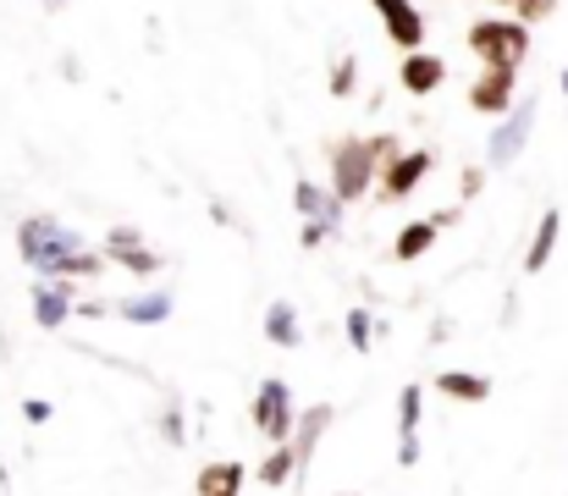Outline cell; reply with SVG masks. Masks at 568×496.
I'll return each instance as SVG.
<instances>
[{"instance_id":"6da1fadb","label":"cell","mask_w":568,"mask_h":496,"mask_svg":"<svg viewBox=\"0 0 568 496\" xmlns=\"http://www.w3.org/2000/svg\"><path fill=\"white\" fill-rule=\"evenodd\" d=\"M18 254L23 265H34L45 282L51 276H95L100 271V254H84V238L67 232L56 216H29L18 227Z\"/></svg>"},{"instance_id":"7a4b0ae2","label":"cell","mask_w":568,"mask_h":496,"mask_svg":"<svg viewBox=\"0 0 568 496\" xmlns=\"http://www.w3.org/2000/svg\"><path fill=\"white\" fill-rule=\"evenodd\" d=\"M469 51L485 62V73H518V62L529 56V29L485 18V23L469 29Z\"/></svg>"},{"instance_id":"3957f363","label":"cell","mask_w":568,"mask_h":496,"mask_svg":"<svg viewBox=\"0 0 568 496\" xmlns=\"http://www.w3.org/2000/svg\"><path fill=\"white\" fill-rule=\"evenodd\" d=\"M375 183V161H370V144L364 139H342L337 150H331V199L337 205H348V199H359L364 188Z\"/></svg>"},{"instance_id":"277c9868","label":"cell","mask_w":568,"mask_h":496,"mask_svg":"<svg viewBox=\"0 0 568 496\" xmlns=\"http://www.w3.org/2000/svg\"><path fill=\"white\" fill-rule=\"evenodd\" d=\"M254 430L260 436H271L276 447H287V436H293V419H298V408H293V392H287V381H260V392H254Z\"/></svg>"},{"instance_id":"5b68a950","label":"cell","mask_w":568,"mask_h":496,"mask_svg":"<svg viewBox=\"0 0 568 496\" xmlns=\"http://www.w3.org/2000/svg\"><path fill=\"white\" fill-rule=\"evenodd\" d=\"M529 128H535V100L507 106V122H502V128L491 133V144H485L491 166H513V161L524 155V144H529Z\"/></svg>"},{"instance_id":"8992f818","label":"cell","mask_w":568,"mask_h":496,"mask_svg":"<svg viewBox=\"0 0 568 496\" xmlns=\"http://www.w3.org/2000/svg\"><path fill=\"white\" fill-rule=\"evenodd\" d=\"M331 403H315V408H304L298 419H293V436H287V452H293V491L304 485V469H309V458H315V441L326 436V425H331Z\"/></svg>"},{"instance_id":"52a82bcc","label":"cell","mask_w":568,"mask_h":496,"mask_svg":"<svg viewBox=\"0 0 568 496\" xmlns=\"http://www.w3.org/2000/svg\"><path fill=\"white\" fill-rule=\"evenodd\" d=\"M370 7L381 12V23H386V34L414 56L419 45H425V18H419V7L414 0H370Z\"/></svg>"},{"instance_id":"ba28073f","label":"cell","mask_w":568,"mask_h":496,"mask_svg":"<svg viewBox=\"0 0 568 496\" xmlns=\"http://www.w3.org/2000/svg\"><path fill=\"white\" fill-rule=\"evenodd\" d=\"M106 260L128 265L133 276H155V271H161V249H144V238H139L133 227H111V238H106Z\"/></svg>"},{"instance_id":"9c48e42d","label":"cell","mask_w":568,"mask_h":496,"mask_svg":"<svg viewBox=\"0 0 568 496\" xmlns=\"http://www.w3.org/2000/svg\"><path fill=\"white\" fill-rule=\"evenodd\" d=\"M430 166H436L430 150H403V155L381 172V188H386L392 199H408V194L419 188V177H430Z\"/></svg>"},{"instance_id":"30bf717a","label":"cell","mask_w":568,"mask_h":496,"mask_svg":"<svg viewBox=\"0 0 568 496\" xmlns=\"http://www.w3.org/2000/svg\"><path fill=\"white\" fill-rule=\"evenodd\" d=\"M419 386H403L397 392V463L414 469L419 463Z\"/></svg>"},{"instance_id":"8fae6325","label":"cell","mask_w":568,"mask_h":496,"mask_svg":"<svg viewBox=\"0 0 568 496\" xmlns=\"http://www.w3.org/2000/svg\"><path fill=\"white\" fill-rule=\"evenodd\" d=\"M293 210L309 216V227H326V232L342 227V205L326 188H315V183H293Z\"/></svg>"},{"instance_id":"7c38bea8","label":"cell","mask_w":568,"mask_h":496,"mask_svg":"<svg viewBox=\"0 0 568 496\" xmlns=\"http://www.w3.org/2000/svg\"><path fill=\"white\" fill-rule=\"evenodd\" d=\"M67 315H73V287H67L62 276L40 282V287H34V320H40L45 331H62Z\"/></svg>"},{"instance_id":"4fadbf2b","label":"cell","mask_w":568,"mask_h":496,"mask_svg":"<svg viewBox=\"0 0 568 496\" xmlns=\"http://www.w3.org/2000/svg\"><path fill=\"white\" fill-rule=\"evenodd\" d=\"M557 232H562V210L551 205V210L540 216V227H535V238H529V249H524V271H529V276H540V271L551 265V249H557Z\"/></svg>"},{"instance_id":"5bb4252c","label":"cell","mask_w":568,"mask_h":496,"mask_svg":"<svg viewBox=\"0 0 568 496\" xmlns=\"http://www.w3.org/2000/svg\"><path fill=\"white\" fill-rule=\"evenodd\" d=\"M172 293H139V298H122L117 304V320H128V326H161V320H172Z\"/></svg>"},{"instance_id":"9a60e30c","label":"cell","mask_w":568,"mask_h":496,"mask_svg":"<svg viewBox=\"0 0 568 496\" xmlns=\"http://www.w3.org/2000/svg\"><path fill=\"white\" fill-rule=\"evenodd\" d=\"M469 106L485 111V117H502L513 106V73H485L474 89H469Z\"/></svg>"},{"instance_id":"2e32d148","label":"cell","mask_w":568,"mask_h":496,"mask_svg":"<svg viewBox=\"0 0 568 496\" xmlns=\"http://www.w3.org/2000/svg\"><path fill=\"white\" fill-rule=\"evenodd\" d=\"M397 73H403V89H408V95H430V89H441V78H447L441 56H425V51H414Z\"/></svg>"},{"instance_id":"e0dca14e","label":"cell","mask_w":568,"mask_h":496,"mask_svg":"<svg viewBox=\"0 0 568 496\" xmlns=\"http://www.w3.org/2000/svg\"><path fill=\"white\" fill-rule=\"evenodd\" d=\"M265 337H271L276 348H298V342H304V326H298V309H293L287 298H276V304L265 309Z\"/></svg>"},{"instance_id":"ac0fdd59","label":"cell","mask_w":568,"mask_h":496,"mask_svg":"<svg viewBox=\"0 0 568 496\" xmlns=\"http://www.w3.org/2000/svg\"><path fill=\"white\" fill-rule=\"evenodd\" d=\"M436 392H447V397H458V403H485V397H491V381L474 375V370H441V375H436Z\"/></svg>"},{"instance_id":"d6986e66","label":"cell","mask_w":568,"mask_h":496,"mask_svg":"<svg viewBox=\"0 0 568 496\" xmlns=\"http://www.w3.org/2000/svg\"><path fill=\"white\" fill-rule=\"evenodd\" d=\"M243 480H249L243 463H210L199 469V496H243Z\"/></svg>"},{"instance_id":"ffe728a7","label":"cell","mask_w":568,"mask_h":496,"mask_svg":"<svg viewBox=\"0 0 568 496\" xmlns=\"http://www.w3.org/2000/svg\"><path fill=\"white\" fill-rule=\"evenodd\" d=\"M430 243H436V221H408V227L397 232V243H392V260L408 265V260H419Z\"/></svg>"},{"instance_id":"44dd1931","label":"cell","mask_w":568,"mask_h":496,"mask_svg":"<svg viewBox=\"0 0 568 496\" xmlns=\"http://www.w3.org/2000/svg\"><path fill=\"white\" fill-rule=\"evenodd\" d=\"M348 348H353V353H370V348H375V320H370V309H348Z\"/></svg>"},{"instance_id":"7402d4cb","label":"cell","mask_w":568,"mask_h":496,"mask_svg":"<svg viewBox=\"0 0 568 496\" xmlns=\"http://www.w3.org/2000/svg\"><path fill=\"white\" fill-rule=\"evenodd\" d=\"M287 480H293V452L276 447V452L265 458V469H260V485H287Z\"/></svg>"},{"instance_id":"603a6c76","label":"cell","mask_w":568,"mask_h":496,"mask_svg":"<svg viewBox=\"0 0 568 496\" xmlns=\"http://www.w3.org/2000/svg\"><path fill=\"white\" fill-rule=\"evenodd\" d=\"M353 84H359V62H353V56H342V62L331 67V95H337V100H348V95H353Z\"/></svg>"},{"instance_id":"cb8c5ba5","label":"cell","mask_w":568,"mask_h":496,"mask_svg":"<svg viewBox=\"0 0 568 496\" xmlns=\"http://www.w3.org/2000/svg\"><path fill=\"white\" fill-rule=\"evenodd\" d=\"M364 144H370V161H375V172H386V166L403 155V144H397L392 133H381V139H364Z\"/></svg>"},{"instance_id":"d4e9b609","label":"cell","mask_w":568,"mask_h":496,"mask_svg":"<svg viewBox=\"0 0 568 496\" xmlns=\"http://www.w3.org/2000/svg\"><path fill=\"white\" fill-rule=\"evenodd\" d=\"M551 7H557V0H513V12H518L513 23H518V29H529V23H540Z\"/></svg>"},{"instance_id":"484cf974","label":"cell","mask_w":568,"mask_h":496,"mask_svg":"<svg viewBox=\"0 0 568 496\" xmlns=\"http://www.w3.org/2000/svg\"><path fill=\"white\" fill-rule=\"evenodd\" d=\"M161 436H166L172 447H183V414H177V408H166V419H161Z\"/></svg>"},{"instance_id":"4316f807","label":"cell","mask_w":568,"mask_h":496,"mask_svg":"<svg viewBox=\"0 0 568 496\" xmlns=\"http://www.w3.org/2000/svg\"><path fill=\"white\" fill-rule=\"evenodd\" d=\"M458 188H463V199H474V194L485 188V172H480V166H469V172L458 177Z\"/></svg>"},{"instance_id":"83f0119b","label":"cell","mask_w":568,"mask_h":496,"mask_svg":"<svg viewBox=\"0 0 568 496\" xmlns=\"http://www.w3.org/2000/svg\"><path fill=\"white\" fill-rule=\"evenodd\" d=\"M23 414H29V419H34V425H45V419H51V414H56V408H51V403H45V397H29V403H23Z\"/></svg>"},{"instance_id":"f1b7e54d","label":"cell","mask_w":568,"mask_h":496,"mask_svg":"<svg viewBox=\"0 0 568 496\" xmlns=\"http://www.w3.org/2000/svg\"><path fill=\"white\" fill-rule=\"evenodd\" d=\"M326 238H331V232H326V227H304V249H320V243H326Z\"/></svg>"},{"instance_id":"f546056e","label":"cell","mask_w":568,"mask_h":496,"mask_svg":"<svg viewBox=\"0 0 568 496\" xmlns=\"http://www.w3.org/2000/svg\"><path fill=\"white\" fill-rule=\"evenodd\" d=\"M557 89H562V95H568V67H562V73H557Z\"/></svg>"},{"instance_id":"4dcf8cb0","label":"cell","mask_w":568,"mask_h":496,"mask_svg":"<svg viewBox=\"0 0 568 496\" xmlns=\"http://www.w3.org/2000/svg\"><path fill=\"white\" fill-rule=\"evenodd\" d=\"M45 7H67V0H45Z\"/></svg>"},{"instance_id":"1f68e13d","label":"cell","mask_w":568,"mask_h":496,"mask_svg":"<svg viewBox=\"0 0 568 496\" xmlns=\"http://www.w3.org/2000/svg\"><path fill=\"white\" fill-rule=\"evenodd\" d=\"M0 485H7V463H0Z\"/></svg>"},{"instance_id":"d6a6232c","label":"cell","mask_w":568,"mask_h":496,"mask_svg":"<svg viewBox=\"0 0 568 496\" xmlns=\"http://www.w3.org/2000/svg\"><path fill=\"white\" fill-rule=\"evenodd\" d=\"M496 7H513V0H496Z\"/></svg>"},{"instance_id":"836d02e7","label":"cell","mask_w":568,"mask_h":496,"mask_svg":"<svg viewBox=\"0 0 568 496\" xmlns=\"http://www.w3.org/2000/svg\"><path fill=\"white\" fill-rule=\"evenodd\" d=\"M348 496H353V491H348Z\"/></svg>"}]
</instances>
